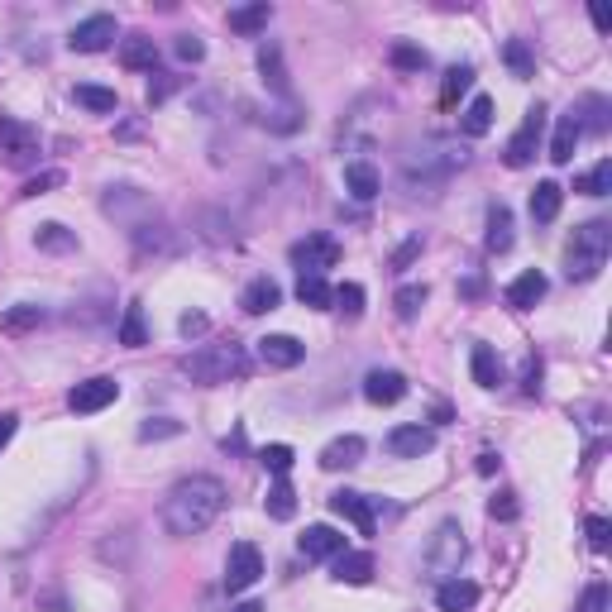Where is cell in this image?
Returning a JSON list of instances; mask_svg holds the SVG:
<instances>
[{"label":"cell","mask_w":612,"mask_h":612,"mask_svg":"<svg viewBox=\"0 0 612 612\" xmlns=\"http://www.w3.org/2000/svg\"><path fill=\"white\" fill-rule=\"evenodd\" d=\"M182 373L201 383V388H220V383H230V378H244L249 373V354L244 345H201L197 354H187L182 359Z\"/></svg>","instance_id":"obj_3"},{"label":"cell","mask_w":612,"mask_h":612,"mask_svg":"<svg viewBox=\"0 0 612 612\" xmlns=\"http://www.w3.org/2000/svg\"><path fill=\"white\" fill-rule=\"evenodd\" d=\"M479 603V584H469V579H445L436 589V608L440 612H469Z\"/></svg>","instance_id":"obj_19"},{"label":"cell","mask_w":612,"mask_h":612,"mask_svg":"<svg viewBox=\"0 0 612 612\" xmlns=\"http://www.w3.org/2000/svg\"><path fill=\"white\" fill-rule=\"evenodd\" d=\"M287 254H292V263H297L302 273L326 278V268H335V263H340V244L330 240V235H306V240H297Z\"/></svg>","instance_id":"obj_7"},{"label":"cell","mask_w":612,"mask_h":612,"mask_svg":"<svg viewBox=\"0 0 612 612\" xmlns=\"http://www.w3.org/2000/svg\"><path fill=\"white\" fill-rule=\"evenodd\" d=\"M177 330H182V335H187V340H197V335H206V330H211V321H206V316H201V311H187V316H182V321H177Z\"/></svg>","instance_id":"obj_48"},{"label":"cell","mask_w":612,"mask_h":612,"mask_svg":"<svg viewBox=\"0 0 612 612\" xmlns=\"http://www.w3.org/2000/svg\"><path fill=\"white\" fill-rule=\"evenodd\" d=\"M34 244H39L44 254H72V249H77V235H72L67 225H58V220H48V225L34 230Z\"/></svg>","instance_id":"obj_32"},{"label":"cell","mask_w":612,"mask_h":612,"mask_svg":"<svg viewBox=\"0 0 612 612\" xmlns=\"http://www.w3.org/2000/svg\"><path fill=\"white\" fill-rule=\"evenodd\" d=\"M503 63L512 67V77H536V53H531V44L526 39H507L503 44Z\"/></svg>","instance_id":"obj_36"},{"label":"cell","mask_w":612,"mask_h":612,"mask_svg":"<svg viewBox=\"0 0 612 612\" xmlns=\"http://www.w3.org/2000/svg\"><path fill=\"white\" fill-rule=\"evenodd\" d=\"M541 134H546V106L536 101V106L526 110L522 130H517L512 139H507V149H503L507 168H526V163L536 158V149H541Z\"/></svg>","instance_id":"obj_5"},{"label":"cell","mask_w":612,"mask_h":612,"mask_svg":"<svg viewBox=\"0 0 612 612\" xmlns=\"http://www.w3.org/2000/svg\"><path fill=\"white\" fill-rule=\"evenodd\" d=\"M488 512H493L498 522H512V517H517V493H498V498L488 503Z\"/></svg>","instance_id":"obj_49"},{"label":"cell","mask_w":612,"mask_h":612,"mask_svg":"<svg viewBox=\"0 0 612 612\" xmlns=\"http://www.w3.org/2000/svg\"><path fill=\"white\" fill-rule=\"evenodd\" d=\"M345 192H350L354 201H373L378 192H383V177H378L373 163L354 158V163H345Z\"/></svg>","instance_id":"obj_17"},{"label":"cell","mask_w":612,"mask_h":612,"mask_svg":"<svg viewBox=\"0 0 612 612\" xmlns=\"http://www.w3.org/2000/svg\"><path fill=\"white\" fill-rule=\"evenodd\" d=\"M546 273H541V268H526L522 278H512V283H507V306H512V311H531V306L541 302V297H546Z\"/></svg>","instance_id":"obj_15"},{"label":"cell","mask_w":612,"mask_h":612,"mask_svg":"<svg viewBox=\"0 0 612 612\" xmlns=\"http://www.w3.org/2000/svg\"><path fill=\"white\" fill-rule=\"evenodd\" d=\"M259 359L268 369H297L306 359V345L297 335H263L259 340Z\"/></svg>","instance_id":"obj_13"},{"label":"cell","mask_w":612,"mask_h":612,"mask_svg":"<svg viewBox=\"0 0 612 612\" xmlns=\"http://www.w3.org/2000/svg\"><path fill=\"white\" fill-rule=\"evenodd\" d=\"M335 579H340V584H369L373 579V555H364V550H345V555H335Z\"/></svg>","instance_id":"obj_28"},{"label":"cell","mask_w":612,"mask_h":612,"mask_svg":"<svg viewBox=\"0 0 612 612\" xmlns=\"http://www.w3.org/2000/svg\"><path fill=\"white\" fill-rule=\"evenodd\" d=\"M120 63L130 67V72H153L158 67V44H153L149 34H130L120 44Z\"/></svg>","instance_id":"obj_22"},{"label":"cell","mask_w":612,"mask_h":612,"mask_svg":"<svg viewBox=\"0 0 612 612\" xmlns=\"http://www.w3.org/2000/svg\"><path fill=\"white\" fill-rule=\"evenodd\" d=\"M608 584H603V579H598V584H589V589H584V598H579V603H574V612H608Z\"/></svg>","instance_id":"obj_45"},{"label":"cell","mask_w":612,"mask_h":612,"mask_svg":"<svg viewBox=\"0 0 612 612\" xmlns=\"http://www.w3.org/2000/svg\"><path fill=\"white\" fill-rule=\"evenodd\" d=\"M268 20H273V5H268V0H254V5L230 10V29H235V34H244V39L263 34V29H268Z\"/></svg>","instance_id":"obj_23"},{"label":"cell","mask_w":612,"mask_h":612,"mask_svg":"<svg viewBox=\"0 0 612 612\" xmlns=\"http://www.w3.org/2000/svg\"><path fill=\"white\" fill-rule=\"evenodd\" d=\"M330 512L359 526V536H373V531H378V507H373L364 493H350V488L330 493Z\"/></svg>","instance_id":"obj_10"},{"label":"cell","mask_w":612,"mask_h":612,"mask_svg":"<svg viewBox=\"0 0 612 612\" xmlns=\"http://www.w3.org/2000/svg\"><path fill=\"white\" fill-rule=\"evenodd\" d=\"M15 431H20V416H15V412H0V450L15 440Z\"/></svg>","instance_id":"obj_51"},{"label":"cell","mask_w":612,"mask_h":612,"mask_svg":"<svg viewBox=\"0 0 612 612\" xmlns=\"http://www.w3.org/2000/svg\"><path fill=\"white\" fill-rule=\"evenodd\" d=\"M459 130H464V139H483L493 130V96H474L459 115Z\"/></svg>","instance_id":"obj_24"},{"label":"cell","mask_w":612,"mask_h":612,"mask_svg":"<svg viewBox=\"0 0 612 612\" xmlns=\"http://www.w3.org/2000/svg\"><path fill=\"white\" fill-rule=\"evenodd\" d=\"M39 130L29 125V120H20V115H0V163L5 168H15V173H24V168H34L39 163Z\"/></svg>","instance_id":"obj_4"},{"label":"cell","mask_w":612,"mask_h":612,"mask_svg":"<svg viewBox=\"0 0 612 612\" xmlns=\"http://www.w3.org/2000/svg\"><path fill=\"white\" fill-rule=\"evenodd\" d=\"M416 254H421V235H412V240H407L402 249H397V254H393V268L402 273V268H407V263H412Z\"/></svg>","instance_id":"obj_50"},{"label":"cell","mask_w":612,"mask_h":612,"mask_svg":"<svg viewBox=\"0 0 612 612\" xmlns=\"http://www.w3.org/2000/svg\"><path fill=\"white\" fill-rule=\"evenodd\" d=\"M459 560H464V531H459V522H445L436 531V546L426 555V565L436 569V574H455Z\"/></svg>","instance_id":"obj_12"},{"label":"cell","mask_w":612,"mask_h":612,"mask_svg":"<svg viewBox=\"0 0 612 612\" xmlns=\"http://www.w3.org/2000/svg\"><path fill=\"white\" fill-rule=\"evenodd\" d=\"M53 187H63V173H58V168H48V173L29 177V182L20 187V197H24V201H29V197H48Z\"/></svg>","instance_id":"obj_43"},{"label":"cell","mask_w":612,"mask_h":612,"mask_svg":"<svg viewBox=\"0 0 612 612\" xmlns=\"http://www.w3.org/2000/svg\"><path fill=\"white\" fill-rule=\"evenodd\" d=\"M115 340H120L125 350H139V345H149V330H144V306H139V302L125 306V316H120V330H115Z\"/></svg>","instance_id":"obj_29"},{"label":"cell","mask_w":612,"mask_h":612,"mask_svg":"<svg viewBox=\"0 0 612 612\" xmlns=\"http://www.w3.org/2000/svg\"><path fill=\"white\" fill-rule=\"evenodd\" d=\"M0 326H5V330H15V335H24V330H34V326H44V306H34V302L10 306V311L0 316Z\"/></svg>","instance_id":"obj_38"},{"label":"cell","mask_w":612,"mask_h":612,"mask_svg":"<svg viewBox=\"0 0 612 612\" xmlns=\"http://www.w3.org/2000/svg\"><path fill=\"white\" fill-rule=\"evenodd\" d=\"M469 369H474V383H479V388H488V393L503 383V364H498L493 345H474V354H469Z\"/></svg>","instance_id":"obj_27"},{"label":"cell","mask_w":612,"mask_h":612,"mask_svg":"<svg viewBox=\"0 0 612 612\" xmlns=\"http://www.w3.org/2000/svg\"><path fill=\"white\" fill-rule=\"evenodd\" d=\"M72 101H77V106H87V110H96V115H110V110L120 106V101H115V91L91 87V82H77V87H72Z\"/></svg>","instance_id":"obj_37"},{"label":"cell","mask_w":612,"mask_h":612,"mask_svg":"<svg viewBox=\"0 0 612 612\" xmlns=\"http://www.w3.org/2000/svg\"><path fill=\"white\" fill-rule=\"evenodd\" d=\"M359 459H364V436H340V440H330L326 450H321V469L340 474V469H354Z\"/></svg>","instance_id":"obj_18"},{"label":"cell","mask_w":612,"mask_h":612,"mask_svg":"<svg viewBox=\"0 0 612 612\" xmlns=\"http://www.w3.org/2000/svg\"><path fill=\"white\" fill-rule=\"evenodd\" d=\"M259 459H263V469L268 474H278V479H287V469H292V445H263L259 450Z\"/></svg>","instance_id":"obj_41"},{"label":"cell","mask_w":612,"mask_h":612,"mask_svg":"<svg viewBox=\"0 0 612 612\" xmlns=\"http://www.w3.org/2000/svg\"><path fill=\"white\" fill-rule=\"evenodd\" d=\"M469 87H474V67H469V63H464V67H450V72H445V82H440V106L455 110L459 96H464Z\"/></svg>","instance_id":"obj_34"},{"label":"cell","mask_w":612,"mask_h":612,"mask_svg":"<svg viewBox=\"0 0 612 612\" xmlns=\"http://www.w3.org/2000/svg\"><path fill=\"white\" fill-rule=\"evenodd\" d=\"M388 450L397 459H421L436 450V431L431 426H421V421H407V426H393L388 431Z\"/></svg>","instance_id":"obj_11"},{"label":"cell","mask_w":612,"mask_h":612,"mask_svg":"<svg viewBox=\"0 0 612 612\" xmlns=\"http://www.w3.org/2000/svg\"><path fill=\"white\" fill-rule=\"evenodd\" d=\"M426 297H431V287H426V283H407V287H402V292H397V297H393L397 316H402V321H412L416 311L426 306Z\"/></svg>","instance_id":"obj_39"},{"label":"cell","mask_w":612,"mask_h":612,"mask_svg":"<svg viewBox=\"0 0 612 612\" xmlns=\"http://www.w3.org/2000/svg\"><path fill=\"white\" fill-rule=\"evenodd\" d=\"M330 297H335V287L326 278H316V273H302L297 278V302L311 306V311H330Z\"/></svg>","instance_id":"obj_31"},{"label":"cell","mask_w":612,"mask_h":612,"mask_svg":"<svg viewBox=\"0 0 612 612\" xmlns=\"http://www.w3.org/2000/svg\"><path fill=\"white\" fill-rule=\"evenodd\" d=\"M230 612H263V603H240V608H230Z\"/></svg>","instance_id":"obj_54"},{"label":"cell","mask_w":612,"mask_h":612,"mask_svg":"<svg viewBox=\"0 0 612 612\" xmlns=\"http://www.w3.org/2000/svg\"><path fill=\"white\" fill-rule=\"evenodd\" d=\"M364 397H369L373 407H393V402L407 397V378L397 369H373L369 378H364Z\"/></svg>","instance_id":"obj_14"},{"label":"cell","mask_w":612,"mask_h":612,"mask_svg":"<svg viewBox=\"0 0 612 612\" xmlns=\"http://www.w3.org/2000/svg\"><path fill=\"white\" fill-rule=\"evenodd\" d=\"M278 302H283V287L273 283V278H254V283L244 287L240 306L249 311V316H263V311H278Z\"/></svg>","instance_id":"obj_21"},{"label":"cell","mask_w":612,"mask_h":612,"mask_svg":"<svg viewBox=\"0 0 612 612\" xmlns=\"http://www.w3.org/2000/svg\"><path fill=\"white\" fill-rule=\"evenodd\" d=\"M263 512L273 517V522H292L297 517V493H292V483L278 479L268 488V498H263Z\"/></svg>","instance_id":"obj_30"},{"label":"cell","mask_w":612,"mask_h":612,"mask_svg":"<svg viewBox=\"0 0 612 612\" xmlns=\"http://www.w3.org/2000/svg\"><path fill=\"white\" fill-rule=\"evenodd\" d=\"M589 20H593V29H598V34H608V15H603V10H589Z\"/></svg>","instance_id":"obj_53"},{"label":"cell","mask_w":612,"mask_h":612,"mask_svg":"<svg viewBox=\"0 0 612 612\" xmlns=\"http://www.w3.org/2000/svg\"><path fill=\"white\" fill-rule=\"evenodd\" d=\"M177 58H182V63H201V58H206V44H201L197 34H182V39H177Z\"/></svg>","instance_id":"obj_47"},{"label":"cell","mask_w":612,"mask_h":612,"mask_svg":"<svg viewBox=\"0 0 612 612\" xmlns=\"http://www.w3.org/2000/svg\"><path fill=\"white\" fill-rule=\"evenodd\" d=\"M560 201H565V187H560V182H536V192H531V220H536V225H550V220L560 216Z\"/></svg>","instance_id":"obj_25"},{"label":"cell","mask_w":612,"mask_h":612,"mask_svg":"<svg viewBox=\"0 0 612 612\" xmlns=\"http://www.w3.org/2000/svg\"><path fill=\"white\" fill-rule=\"evenodd\" d=\"M220 512H225V483L211 474H192V479L173 483V493L163 498V526L173 536H201Z\"/></svg>","instance_id":"obj_1"},{"label":"cell","mask_w":612,"mask_h":612,"mask_svg":"<svg viewBox=\"0 0 612 612\" xmlns=\"http://www.w3.org/2000/svg\"><path fill=\"white\" fill-rule=\"evenodd\" d=\"M297 546H302L306 560H335V555H345V536L335 526H306Z\"/></svg>","instance_id":"obj_16"},{"label":"cell","mask_w":612,"mask_h":612,"mask_svg":"<svg viewBox=\"0 0 612 612\" xmlns=\"http://www.w3.org/2000/svg\"><path fill=\"white\" fill-rule=\"evenodd\" d=\"M488 254H507L512 249V211H507L503 201H493L488 206Z\"/></svg>","instance_id":"obj_26"},{"label":"cell","mask_w":612,"mask_h":612,"mask_svg":"<svg viewBox=\"0 0 612 612\" xmlns=\"http://www.w3.org/2000/svg\"><path fill=\"white\" fill-rule=\"evenodd\" d=\"M330 302H335V311H345V316H364V287L359 283H345V287H335V297H330Z\"/></svg>","instance_id":"obj_40"},{"label":"cell","mask_w":612,"mask_h":612,"mask_svg":"<svg viewBox=\"0 0 612 612\" xmlns=\"http://www.w3.org/2000/svg\"><path fill=\"white\" fill-rule=\"evenodd\" d=\"M259 72H263V82L278 91V96H287V67H283V48L278 44H263L259 48Z\"/></svg>","instance_id":"obj_33"},{"label":"cell","mask_w":612,"mask_h":612,"mask_svg":"<svg viewBox=\"0 0 612 612\" xmlns=\"http://www.w3.org/2000/svg\"><path fill=\"white\" fill-rule=\"evenodd\" d=\"M579 139H584V130H579V115L569 110V115H560V125H555V139H550V163H560V168H565L569 158H574V149H579Z\"/></svg>","instance_id":"obj_20"},{"label":"cell","mask_w":612,"mask_h":612,"mask_svg":"<svg viewBox=\"0 0 612 612\" xmlns=\"http://www.w3.org/2000/svg\"><path fill=\"white\" fill-rule=\"evenodd\" d=\"M115 397H120V383H115V378H87V383H77V388L67 393V407L77 416H91V412H106Z\"/></svg>","instance_id":"obj_8"},{"label":"cell","mask_w":612,"mask_h":612,"mask_svg":"<svg viewBox=\"0 0 612 612\" xmlns=\"http://www.w3.org/2000/svg\"><path fill=\"white\" fill-rule=\"evenodd\" d=\"M393 67H397V72H426V67H431V58H426V48L397 44L393 48Z\"/></svg>","instance_id":"obj_42"},{"label":"cell","mask_w":612,"mask_h":612,"mask_svg":"<svg viewBox=\"0 0 612 612\" xmlns=\"http://www.w3.org/2000/svg\"><path fill=\"white\" fill-rule=\"evenodd\" d=\"M584 531H589V546L598 550V555L612 546V522H608V517H589V522H584Z\"/></svg>","instance_id":"obj_46"},{"label":"cell","mask_w":612,"mask_h":612,"mask_svg":"<svg viewBox=\"0 0 612 612\" xmlns=\"http://www.w3.org/2000/svg\"><path fill=\"white\" fill-rule=\"evenodd\" d=\"M493 469H498V455H488V450H483V455H479V474H493Z\"/></svg>","instance_id":"obj_52"},{"label":"cell","mask_w":612,"mask_h":612,"mask_svg":"<svg viewBox=\"0 0 612 612\" xmlns=\"http://www.w3.org/2000/svg\"><path fill=\"white\" fill-rule=\"evenodd\" d=\"M263 574V555L254 541H235L230 560H225V593H249Z\"/></svg>","instance_id":"obj_6"},{"label":"cell","mask_w":612,"mask_h":612,"mask_svg":"<svg viewBox=\"0 0 612 612\" xmlns=\"http://www.w3.org/2000/svg\"><path fill=\"white\" fill-rule=\"evenodd\" d=\"M110 44H115V15H91V20H82L67 34L72 53H106Z\"/></svg>","instance_id":"obj_9"},{"label":"cell","mask_w":612,"mask_h":612,"mask_svg":"<svg viewBox=\"0 0 612 612\" xmlns=\"http://www.w3.org/2000/svg\"><path fill=\"white\" fill-rule=\"evenodd\" d=\"M608 254H612V225L608 220H589V225H579V230H574V240H569V254H565L569 283H593V278L603 273Z\"/></svg>","instance_id":"obj_2"},{"label":"cell","mask_w":612,"mask_h":612,"mask_svg":"<svg viewBox=\"0 0 612 612\" xmlns=\"http://www.w3.org/2000/svg\"><path fill=\"white\" fill-rule=\"evenodd\" d=\"M574 192H584V197H608L612 192V158L593 163L584 177H574Z\"/></svg>","instance_id":"obj_35"},{"label":"cell","mask_w":612,"mask_h":612,"mask_svg":"<svg viewBox=\"0 0 612 612\" xmlns=\"http://www.w3.org/2000/svg\"><path fill=\"white\" fill-rule=\"evenodd\" d=\"M168 436H182V421H168V416H153L139 426V440H168Z\"/></svg>","instance_id":"obj_44"}]
</instances>
